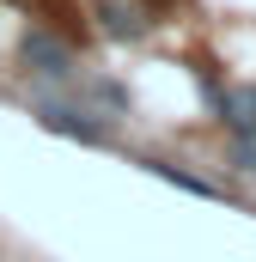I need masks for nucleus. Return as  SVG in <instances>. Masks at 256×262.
<instances>
[{
	"label": "nucleus",
	"mask_w": 256,
	"mask_h": 262,
	"mask_svg": "<svg viewBox=\"0 0 256 262\" xmlns=\"http://www.w3.org/2000/svg\"><path fill=\"white\" fill-rule=\"evenodd\" d=\"M220 116H226L238 134H256V85H238V92H226V98H220Z\"/></svg>",
	"instance_id": "f03ea898"
},
{
	"label": "nucleus",
	"mask_w": 256,
	"mask_h": 262,
	"mask_svg": "<svg viewBox=\"0 0 256 262\" xmlns=\"http://www.w3.org/2000/svg\"><path fill=\"white\" fill-rule=\"evenodd\" d=\"M238 165H244V171H256V134H244V146H238Z\"/></svg>",
	"instance_id": "7ed1b4c3"
},
{
	"label": "nucleus",
	"mask_w": 256,
	"mask_h": 262,
	"mask_svg": "<svg viewBox=\"0 0 256 262\" xmlns=\"http://www.w3.org/2000/svg\"><path fill=\"white\" fill-rule=\"evenodd\" d=\"M25 61H31V73H43V79H67L73 73V55H67L55 37H43V31L25 37Z\"/></svg>",
	"instance_id": "f257e3e1"
}]
</instances>
